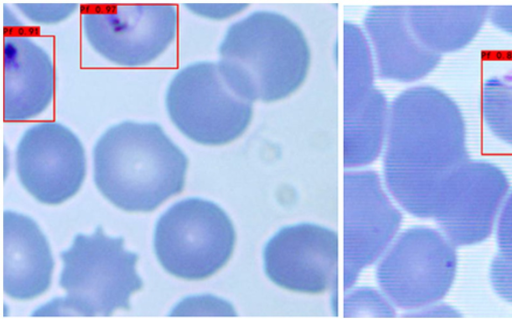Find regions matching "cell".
I'll return each mask as SVG.
<instances>
[{
  "instance_id": "20",
  "label": "cell",
  "mask_w": 512,
  "mask_h": 321,
  "mask_svg": "<svg viewBox=\"0 0 512 321\" xmlns=\"http://www.w3.org/2000/svg\"><path fill=\"white\" fill-rule=\"evenodd\" d=\"M343 303L345 316H394L393 305L382 293L371 288H357L345 291Z\"/></svg>"
},
{
  "instance_id": "8",
  "label": "cell",
  "mask_w": 512,
  "mask_h": 321,
  "mask_svg": "<svg viewBox=\"0 0 512 321\" xmlns=\"http://www.w3.org/2000/svg\"><path fill=\"white\" fill-rule=\"evenodd\" d=\"M178 13L172 4H128L82 15V29L105 59L128 67L148 64L174 40Z\"/></svg>"
},
{
  "instance_id": "14",
  "label": "cell",
  "mask_w": 512,
  "mask_h": 321,
  "mask_svg": "<svg viewBox=\"0 0 512 321\" xmlns=\"http://www.w3.org/2000/svg\"><path fill=\"white\" fill-rule=\"evenodd\" d=\"M6 121L31 119L42 113L54 96L55 74L50 55L31 38L5 37L3 43Z\"/></svg>"
},
{
  "instance_id": "17",
  "label": "cell",
  "mask_w": 512,
  "mask_h": 321,
  "mask_svg": "<svg viewBox=\"0 0 512 321\" xmlns=\"http://www.w3.org/2000/svg\"><path fill=\"white\" fill-rule=\"evenodd\" d=\"M343 163L357 169L377 159L384 148L389 106L377 87L360 98L343 103Z\"/></svg>"
},
{
  "instance_id": "12",
  "label": "cell",
  "mask_w": 512,
  "mask_h": 321,
  "mask_svg": "<svg viewBox=\"0 0 512 321\" xmlns=\"http://www.w3.org/2000/svg\"><path fill=\"white\" fill-rule=\"evenodd\" d=\"M509 183L496 165L469 159L456 173L434 216L441 232L455 245L484 241L503 206Z\"/></svg>"
},
{
  "instance_id": "16",
  "label": "cell",
  "mask_w": 512,
  "mask_h": 321,
  "mask_svg": "<svg viewBox=\"0 0 512 321\" xmlns=\"http://www.w3.org/2000/svg\"><path fill=\"white\" fill-rule=\"evenodd\" d=\"M489 6H407L408 21L416 37L440 54L466 46L481 29Z\"/></svg>"
},
{
  "instance_id": "9",
  "label": "cell",
  "mask_w": 512,
  "mask_h": 321,
  "mask_svg": "<svg viewBox=\"0 0 512 321\" xmlns=\"http://www.w3.org/2000/svg\"><path fill=\"white\" fill-rule=\"evenodd\" d=\"M402 221L379 176L371 170L344 174L343 288L386 252Z\"/></svg>"
},
{
  "instance_id": "21",
  "label": "cell",
  "mask_w": 512,
  "mask_h": 321,
  "mask_svg": "<svg viewBox=\"0 0 512 321\" xmlns=\"http://www.w3.org/2000/svg\"><path fill=\"white\" fill-rule=\"evenodd\" d=\"M16 7L31 21L35 23L51 24L60 22L69 17L76 10L77 3H17Z\"/></svg>"
},
{
  "instance_id": "13",
  "label": "cell",
  "mask_w": 512,
  "mask_h": 321,
  "mask_svg": "<svg viewBox=\"0 0 512 321\" xmlns=\"http://www.w3.org/2000/svg\"><path fill=\"white\" fill-rule=\"evenodd\" d=\"M368 40L379 77L414 81L426 76L439 63L440 54L427 48L414 34L407 6L375 5L364 16Z\"/></svg>"
},
{
  "instance_id": "3",
  "label": "cell",
  "mask_w": 512,
  "mask_h": 321,
  "mask_svg": "<svg viewBox=\"0 0 512 321\" xmlns=\"http://www.w3.org/2000/svg\"><path fill=\"white\" fill-rule=\"evenodd\" d=\"M216 61L225 81L254 103L287 98L305 82L311 50L292 19L257 10L232 23L218 47Z\"/></svg>"
},
{
  "instance_id": "11",
  "label": "cell",
  "mask_w": 512,
  "mask_h": 321,
  "mask_svg": "<svg viewBox=\"0 0 512 321\" xmlns=\"http://www.w3.org/2000/svg\"><path fill=\"white\" fill-rule=\"evenodd\" d=\"M338 248V235L328 227L314 223L288 225L265 244L264 272L280 288L321 294L336 288Z\"/></svg>"
},
{
  "instance_id": "4",
  "label": "cell",
  "mask_w": 512,
  "mask_h": 321,
  "mask_svg": "<svg viewBox=\"0 0 512 321\" xmlns=\"http://www.w3.org/2000/svg\"><path fill=\"white\" fill-rule=\"evenodd\" d=\"M59 286L65 296L38 308L34 315L109 316L129 309L130 296L142 288L136 271L138 255L124 247L122 237H110L101 226L75 235L60 253Z\"/></svg>"
},
{
  "instance_id": "22",
  "label": "cell",
  "mask_w": 512,
  "mask_h": 321,
  "mask_svg": "<svg viewBox=\"0 0 512 321\" xmlns=\"http://www.w3.org/2000/svg\"><path fill=\"white\" fill-rule=\"evenodd\" d=\"M497 256L512 264V192L503 203L497 224Z\"/></svg>"
},
{
  "instance_id": "19",
  "label": "cell",
  "mask_w": 512,
  "mask_h": 321,
  "mask_svg": "<svg viewBox=\"0 0 512 321\" xmlns=\"http://www.w3.org/2000/svg\"><path fill=\"white\" fill-rule=\"evenodd\" d=\"M481 109L492 133L512 145V72L494 76L484 83Z\"/></svg>"
},
{
  "instance_id": "25",
  "label": "cell",
  "mask_w": 512,
  "mask_h": 321,
  "mask_svg": "<svg viewBox=\"0 0 512 321\" xmlns=\"http://www.w3.org/2000/svg\"><path fill=\"white\" fill-rule=\"evenodd\" d=\"M488 16L494 25L508 33H512V6L490 7Z\"/></svg>"
},
{
  "instance_id": "23",
  "label": "cell",
  "mask_w": 512,
  "mask_h": 321,
  "mask_svg": "<svg viewBox=\"0 0 512 321\" xmlns=\"http://www.w3.org/2000/svg\"><path fill=\"white\" fill-rule=\"evenodd\" d=\"M186 300H183V303H185L187 309L180 311L178 314L188 312L187 314L236 315V310L229 302L215 296H194Z\"/></svg>"
},
{
  "instance_id": "7",
  "label": "cell",
  "mask_w": 512,
  "mask_h": 321,
  "mask_svg": "<svg viewBox=\"0 0 512 321\" xmlns=\"http://www.w3.org/2000/svg\"><path fill=\"white\" fill-rule=\"evenodd\" d=\"M455 247L441 231L423 226L405 230L378 265L381 292L393 306L410 312L438 303L456 276Z\"/></svg>"
},
{
  "instance_id": "5",
  "label": "cell",
  "mask_w": 512,
  "mask_h": 321,
  "mask_svg": "<svg viewBox=\"0 0 512 321\" xmlns=\"http://www.w3.org/2000/svg\"><path fill=\"white\" fill-rule=\"evenodd\" d=\"M234 225L216 203L190 197L171 205L156 221L153 247L160 265L185 280L206 279L231 258Z\"/></svg>"
},
{
  "instance_id": "15",
  "label": "cell",
  "mask_w": 512,
  "mask_h": 321,
  "mask_svg": "<svg viewBox=\"0 0 512 321\" xmlns=\"http://www.w3.org/2000/svg\"><path fill=\"white\" fill-rule=\"evenodd\" d=\"M54 268L49 243L29 216L3 213V289L11 298L26 300L49 288Z\"/></svg>"
},
{
  "instance_id": "18",
  "label": "cell",
  "mask_w": 512,
  "mask_h": 321,
  "mask_svg": "<svg viewBox=\"0 0 512 321\" xmlns=\"http://www.w3.org/2000/svg\"><path fill=\"white\" fill-rule=\"evenodd\" d=\"M343 103L353 101L371 91L374 86L375 64L364 31L352 22L343 26Z\"/></svg>"
},
{
  "instance_id": "10",
  "label": "cell",
  "mask_w": 512,
  "mask_h": 321,
  "mask_svg": "<svg viewBox=\"0 0 512 321\" xmlns=\"http://www.w3.org/2000/svg\"><path fill=\"white\" fill-rule=\"evenodd\" d=\"M16 172L21 185L37 201L60 204L74 196L85 179L84 147L58 122L34 124L18 142Z\"/></svg>"
},
{
  "instance_id": "24",
  "label": "cell",
  "mask_w": 512,
  "mask_h": 321,
  "mask_svg": "<svg viewBox=\"0 0 512 321\" xmlns=\"http://www.w3.org/2000/svg\"><path fill=\"white\" fill-rule=\"evenodd\" d=\"M191 12L196 15L221 20L237 15L248 6L246 3H185Z\"/></svg>"
},
{
  "instance_id": "1",
  "label": "cell",
  "mask_w": 512,
  "mask_h": 321,
  "mask_svg": "<svg viewBox=\"0 0 512 321\" xmlns=\"http://www.w3.org/2000/svg\"><path fill=\"white\" fill-rule=\"evenodd\" d=\"M383 149L387 191L420 218H434L452 179L470 159L459 107L431 86L409 88L395 97Z\"/></svg>"
},
{
  "instance_id": "2",
  "label": "cell",
  "mask_w": 512,
  "mask_h": 321,
  "mask_svg": "<svg viewBox=\"0 0 512 321\" xmlns=\"http://www.w3.org/2000/svg\"><path fill=\"white\" fill-rule=\"evenodd\" d=\"M188 159L154 122L123 121L109 127L93 148L99 192L129 212H149L185 185Z\"/></svg>"
},
{
  "instance_id": "6",
  "label": "cell",
  "mask_w": 512,
  "mask_h": 321,
  "mask_svg": "<svg viewBox=\"0 0 512 321\" xmlns=\"http://www.w3.org/2000/svg\"><path fill=\"white\" fill-rule=\"evenodd\" d=\"M253 104L230 87L213 61L182 67L165 94L166 110L176 128L190 140L209 146L239 138L252 121Z\"/></svg>"
}]
</instances>
